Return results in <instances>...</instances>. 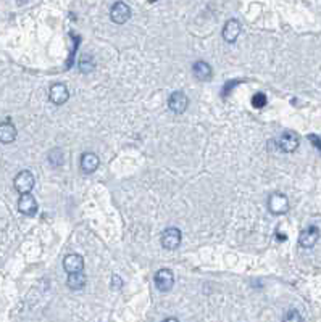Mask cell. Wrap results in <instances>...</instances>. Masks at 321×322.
Returning <instances> with one entry per match:
<instances>
[{
	"mask_svg": "<svg viewBox=\"0 0 321 322\" xmlns=\"http://www.w3.org/2000/svg\"><path fill=\"white\" fill-rule=\"evenodd\" d=\"M163 322H179V320H178L176 317H167Z\"/></svg>",
	"mask_w": 321,
	"mask_h": 322,
	"instance_id": "cell-23",
	"label": "cell"
},
{
	"mask_svg": "<svg viewBox=\"0 0 321 322\" xmlns=\"http://www.w3.org/2000/svg\"><path fill=\"white\" fill-rule=\"evenodd\" d=\"M239 34H241V23L237 20H229L225 24L223 31H221V36H223V39L229 44L236 42V39L239 37Z\"/></svg>",
	"mask_w": 321,
	"mask_h": 322,
	"instance_id": "cell-12",
	"label": "cell"
},
{
	"mask_svg": "<svg viewBox=\"0 0 321 322\" xmlns=\"http://www.w3.org/2000/svg\"><path fill=\"white\" fill-rule=\"evenodd\" d=\"M189 106V98L184 92H181V90H176V92H173L168 98V108L175 113V114H181L187 110Z\"/></svg>",
	"mask_w": 321,
	"mask_h": 322,
	"instance_id": "cell-2",
	"label": "cell"
},
{
	"mask_svg": "<svg viewBox=\"0 0 321 322\" xmlns=\"http://www.w3.org/2000/svg\"><path fill=\"white\" fill-rule=\"evenodd\" d=\"M82 268H84V260L82 256L76 253L67 254L63 260V269L68 272V274H76V272H82Z\"/></svg>",
	"mask_w": 321,
	"mask_h": 322,
	"instance_id": "cell-10",
	"label": "cell"
},
{
	"mask_svg": "<svg viewBox=\"0 0 321 322\" xmlns=\"http://www.w3.org/2000/svg\"><path fill=\"white\" fill-rule=\"evenodd\" d=\"M268 210L273 214H284L289 210V200L283 194H271L268 198Z\"/></svg>",
	"mask_w": 321,
	"mask_h": 322,
	"instance_id": "cell-5",
	"label": "cell"
},
{
	"mask_svg": "<svg viewBox=\"0 0 321 322\" xmlns=\"http://www.w3.org/2000/svg\"><path fill=\"white\" fill-rule=\"evenodd\" d=\"M318 238H319V229L315 226H310L300 234L299 243L302 248H311V246H315V243L318 242Z\"/></svg>",
	"mask_w": 321,
	"mask_h": 322,
	"instance_id": "cell-11",
	"label": "cell"
},
{
	"mask_svg": "<svg viewBox=\"0 0 321 322\" xmlns=\"http://www.w3.org/2000/svg\"><path fill=\"white\" fill-rule=\"evenodd\" d=\"M113 285H115V288H117V287H121V279H118V276H115L113 277Z\"/></svg>",
	"mask_w": 321,
	"mask_h": 322,
	"instance_id": "cell-22",
	"label": "cell"
},
{
	"mask_svg": "<svg viewBox=\"0 0 321 322\" xmlns=\"http://www.w3.org/2000/svg\"><path fill=\"white\" fill-rule=\"evenodd\" d=\"M48 161H50V164H54V166H60V164L63 163V153H62V150H59V148L52 150L50 153H48Z\"/></svg>",
	"mask_w": 321,
	"mask_h": 322,
	"instance_id": "cell-17",
	"label": "cell"
},
{
	"mask_svg": "<svg viewBox=\"0 0 321 322\" xmlns=\"http://www.w3.org/2000/svg\"><path fill=\"white\" fill-rule=\"evenodd\" d=\"M283 322H303V319H302L300 312L297 309H289L284 314Z\"/></svg>",
	"mask_w": 321,
	"mask_h": 322,
	"instance_id": "cell-18",
	"label": "cell"
},
{
	"mask_svg": "<svg viewBox=\"0 0 321 322\" xmlns=\"http://www.w3.org/2000/svg\"><path fill=\"white\" fill-rule=\"evenodd\" d=\"M79 164H81V169L86 172V174H90V172H94L98 164H100V160H98V156L92 152H86L84 155L81 156L79 160Z\"/></svg>",
	"mask_w": 321,
	"mask_h": 322,
	"instance_id": "cell-13",
	"label": "cell"
},
{
	"mask_svg": "<svg viewBox=\"0 0 321 322\" xmlns=\"http://www.w3.org/2000/svg\"><path fill=\"white\" fill-rule=\"evenodd\" d=\"M192 73L199 81H208L211 79V74H213L211 68L205 61H195L192 66Z\"/></svg>",
	"mask_w": 321,
	"mask_h": 322,
	"instance_id": "cell-15",
	"label": "cell"
},
{
	"mask_svg": "<svg viewBox=\"0 0 321 322\" xmlns=\"http://www.w3.org/2000/svg\"><path fill=\"white\" fill-rule=\"evenodd\" d=\"M79 70L82 73H90L94 70V61H90L89 56H84V58H82L81 63H79Z\"/></svg>",
	"mask_w": 321,
	"mask_h": 322,
	"instance_id": "cell-19",
	"label": "cell"
},
{
	"mask_svg": "<svg viewBox=\"0 0 321 322\" xmlns=\"http://www.w3.org/2000/svg\"><path fill=\"white\" fill-rule=\"evenodd\" d=\"M48 98H50V102L55 105H63L68 102L70 90L63 82H55V84L50 87V90H48Z\"/></svg>",
	"mask_w": 321,
	"mask_h": 322,
	"instance_id": "cell-6",
	"label": "cell"
},
{
	"mask_svg": "<svg viewBox=\"0 0 321 322\" xmlns=\"http://www.w3.org/2000/svg\"><path fill=\"white\" fill-rule=\"evenodd\" d=\"M162 245L167 250H176L181 245V230L178 227H168L162 234Z\"/></svg>",
	"mask_w": 321,
	"mask_h": 322,
	"instance_id": "cell-3",
	"label": "cell"
},
{
	"mask_svg": "<svg viewBox=\"0 0 321 322\" xmlns=\"http://www.w3.org/2000/svg\"><path fill=\"white\" fill-rule=\"evenodd\" d=\"M299 142H300V139H299V136L295 134L294 131L283 132L281 137H279V140H278V144H279V147H281V150L286 152V153H292V152L297 150Z\"/></svg>",
	"mask_w": 321,
	"mask_h": 322,
	"instance_id": "cell-7",
	"label": "cell"
},
{
	"mask_svg": "<svg viewBox=\"0 0 321 322\" xmlns=\"http://www.w3.org/2000/svg\"><path fill=\"white\" fill-rule=\"evenodd\" d=\"M252 103H253L255 108H260V106H265V103H266V97H265V94H261V92L255 94V95H253V98H252Z\"/></svg>",
	"mask_w": 321,
	"mask_h": 322,
	"instance_id": "cell-20",
	"label": "cell"
},
{
	"mask_svg": "<svg viewBox=\"0 0 321 322\" xmlns=\"http://www.w3.org/2000/svg\"><path fill=\"white\" fill-rule=\"evenodd\" d=\"M34 184H36V179H34V174H32L31 171L18 172L16 177H15V182H13L16 192H18L20 195L31 194V190L34 188Z\"/></svg>",
	"mask_w": 321,
	"mask_h": 322,
	"instance_id": "cell-1",
	"label": "cell"
},
{
	"mask_svg": "<svg viewBox=\"0 0 321 322\" xmlns=\"http://www.w3.org/2000/svg\"><path fill=\"white\" fill-rule=\"evenodd\" d=\"M18 210L21 214L28 218H32L37 213V202L36 198L32 197V194H26V195H20L18 200Z\"/></svg>",
	"mask_w": 321,
	"mask_h": 322,
	"instance_id": "cell-9",
	"label": "cell"
},
{
	"mask_svg": "<svg viewBox=\"0 0 321 322\" xmlns=\"http://www.w3.org/2000/svg\"><path fill=\"white\" fill-rule=\"evenodd\" d=\"M110 18L117 24H125L131 18V8L125 2H115L110 8Z\"/></svg>",
	"mask_w": 321,
	"mask_h": 322,
	"instance_id": "cell-4",
	"label": "cell"
},
{
	"mask_svg": "<svg viewBox=\"0 0 321 322\" xmlns=\"http://www.w3.org/2000/svg\"><path fill=\"white\" fill-rule=\"evenodd\" d=\"M67 285L71 290H81V288L86 287V276L82 272H76V274H68Z\"/></svg>",
	"mask_w": 321,
	"mask_h": 322,
	"instance_id": "cell-16",
	"label": "cell"
},
{
	"mask_svg": "<svg viewBox=\"0 0 321 322\" xmlns=\"http://www.w3.org/2000/svg\"><path fill=\"white\" fill-rule=\"evenodd\" d=\"M310 139H311V142H313L316 147H319V148H321V139H318V137H315V136H311Z\"/></svg>",
	"mask_w": 321,
	"mask_h": 322,
	"instance_id": "cell-21",
	"label": "cell"
},
{
	"mask_svg": "<svg viewBox=\"0 0 321 322\" xmlns=\"http://www.w3.org/2000/svg\"><path fill=\"white\" fill-rule=\"evenodd\" d=\"M155 285L160 292H170L175 285V276L170 269H160L155 274Z\"/></svg>",
	"mask_w": 321,
	"mask_h": 322,
	"instance_id": "cell-8",
	"label": "cell"
},
{
	"mask_svg": "<svg viewBox=\"0 0 321 322\" xmlns=\"http://www.w3.org/2000/svg\"><path fill=\"white\" fill-rule=\"evenodd\" d=\"M16 136H18V132H16V127L12 124L10 121L0 122V142L12 144V142H15Z\"/></svg>",
	"mask_w": 321,
	"mask_h": 322,
	"instance_id": "cell-14",
	"label": "cell"
}]
</instances>
